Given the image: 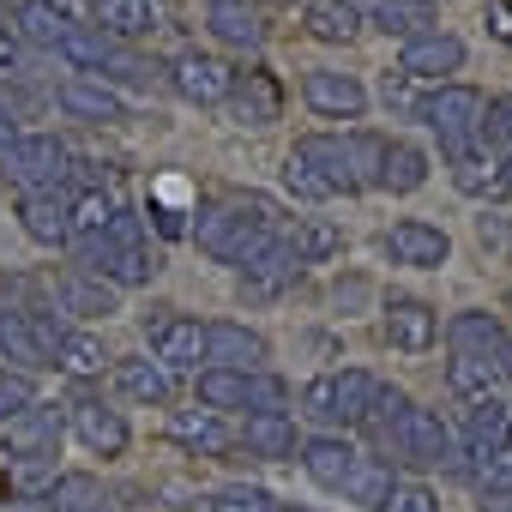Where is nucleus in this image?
<instances>
[{"label": "nucleus", "instance_id": "nucleus-35", "mask_svg": "<svg viewBox=\"0 0 512 512\" xmlns=\"http://www.w3.org/2000/svg\"><path fill=\"white\" fill-rule=\"evenodd\" d=\"M43 506H49V512H103L109 494H103V482H97L91 470H61V476L43 488Z\"/></svg>", "mask_w": 512, "mask_h": 512}, {"label": "nucleus", "instance_id": "nucleus-21", "mask_svg": "<svg viewBox=\"0 0 512 512\" xmlns=\"http://www.w3.org/2000/svg\"><path fill=\"white\" fill-rule=\"evenodd\" d=\"M302 272H308V266L296 260V253L284 247V235H278V241L260 253V260L241 266V296H253V302H278L290 284H302Z\"/></svg>", "mask_w": 512, "mask_h": 512}, {"label": "nucleus", "instance_id": "nucleus-46", "mask_svg": "<svg viewBox=\"0 0 512 512\" xmlns=\"http://www.w3.org/2000/svg\"><path fill=\"white\" fill-rule=\"evenodd\" d=\"M284 187H290L296 199H308V205H326V199H332V193L320 187V175H314V169H302L296 157H284Z\"/></svg>", "mask_w": 512, "mask_h": 512}, {"label": "nucleus", "instance_id": "nucleus-54", "mask_svg": "<svg viewBox=\"0 0 512 512\" xmlns=\"http://www.w3.org/2000/svg\"><path fill=\"white\" fill-rule=\"evenodd\" d=\"M494 374H500V380H512V338L494 350Z\"/></svg>", "mask_w": 512, "mask_h": 512}, {"label": "nucleus", "instance_id": "nucleus-9", "mask_svg": "<svg viewBox=\"0 0 512 512\" xmlns=\"http://www.w3.org/2000/svg\"><path fill=\"white\" fill-rule=\"evenodd\" d=\"M380 253L392 266H410V272H440L452 260V235L428 217H398L392 229H380Z\"/></svg>", "mask_w": 512, "mask_h": 512}, {"label": "nucleus", "instance_id": "nucleus-37", "mask_svg": "<svg viewBox=\"0 0 512 512\" xmlns=\"http://www.w3.org/2000/svg\"><path fill=\"white\" fill-rule=\"evenodd\" d=\"M392 488H398V476H392V464H386V458H356V470L344 476V488H338V494H344L350 506H362V512H380Z\"/></svg>", "mask_w": 512, "mask_h": 512}, {"label": "nucleus", "instance_id": "nucleus-49", "mask_svg": "<svg viewBox=\"0 0 512 512\" xmlns=\"http://www.w3.org/2000/svg\"><path fill=\"white\" fill-rule=\"evenodd\" d=\"M145 217H151V223H157V235H169V241H181V235L193 229V223H187V211H181V205H169V199H151V205H145Z\"/></svg>", "mask_w": 512, "mask_h": 512}, {"label": "nucleus", "instance_id": "nucleus-34", "mask_svg": "<svg viewBox=\"0 0 512 512\" xmlns=\"http://www.w3.org/2000/svg\"><path fill=\"white\" fill-rule=\"evenodd\" d=\"M13 31L25 37V49H43V55H55V49L67 43L73 19H67V13H55V7H43V0H25V7H13Z\"/></svg>", "mask_w": 512, "mask_h": 512}, {"label": "nucleus", "instance_id": "nucleus-7", "mask_svg": "<svg viewBox=\"0 0 512 512\" xmlns=\"http://www.w3.org/2000/svg\"><path fill=\"white\" fill-rule=\"evenodd\" d=\"M139 332L151 344V362H163L169 374H199V362H205V320L175 314V308L157 302V308L139 314Z\"/></svg>", "mask_w": 512, "mask_h": 512}, {"label": "nucleus", "instance_id": "nucleus-15", "mask_svg": "<svg viewBox=\"0 0 512 512\" xmlns=\"http://www.w3.org/2000/svg\"><path fill=\"white\" fill-rule=\"evenodd\" d=\"M398 464L440 470V464H464V458H458V440H452V428H446L434 410L410 404V416H404V428H398Z\"/></svg>", "mask_w": 512, "mask_h": 512}, {"label": "nucleus", "instance_id": "nucleus-32", "mask_svg": "<svg viewBox=\"0 0 512 512\" xmlns=\"http://www.w3.org/2000/svg\"><path fill=\"white\" fill-rule=\"evenodd\" d=\"M205 31L223 43V49H260L266 43V13L260 7H205Z\"/></svg>", "mask_w": 512, "mask_h": 512}, {"label": "nucleus", "instance_id": "nucleus-11", "mask_svg": "<svg viewBox=\"0 0 512 512\" xmlns=\"http://www.w3.org/2000/svg\"><path fill=\"white\" fill-rule=\"evenodd\" d=\"M229 79H235V67L217 61V55H205V49H181V55L169 61V91H175L181 103H193V109H223Z\"/></svg>", "mask_w": 512, "mask_h": 512}, {"label": "nucleus", "instance_id": "nucleus-17", "mask_svg": "<svg viewBox=\"0 0 512 512\" xmlns=\"http://www.w3.org/2000/svg\"><path fill=\"white\" fill-rule=\"evenodd\" d=\"M19 229H25L37 247H67V241H73V187L19 193Z\"/></svg>", "mask_w": 512, "mask_h": 512}, {"label": "nucleus", "instance_id": "nucleus-51", "mask_svg": "<svg viewBox=\"0 0 512 512\" xmlns=\"http://www.w3.org/2000/svg\"><path fill=\"white\" fill-rule=\"evenodd\" d=\"M476 512H512V488H482Z\"/></svg>", "mask_w": 512, "mask_h": 512}, {"label": "nucleus", "instance_id": "nucleus-23", "mask_svg": "<svg viewBox=\"0 0 512 512\" xmlns=\"http://www.w3.org/2000/svg\"><path fill=\"white\" fill-rule=\"evenodd\" d=\"M55 103H61V115H73V121H91V127H109V121H121L127 115V103H121V91L115 85H103V79H61V91H55Z\"/></svg>", "mask_w": 512, "mask_h": 512}, {"label": "nucleus", "instance_id": "nucleus-1", "mask_svg": "<svg viewBox=\"0 0 512 512\" xmlns=\"http://www.w3.org/2000/svg\"><path fill=\"white\" fill-rule=\"evenodd\" d=\"M187 235L199 241V253H211V260L241 272L247 260H260V253L278 241V205L272 199H229V205L199 211V223Z\"/></svg>", "mask_w": 512, "mask_h": 512}, {"label": "nucleus", "instance_id": "nucleus-10", "mask_svg": "<svg viewBox=\"0 0 512 512\" xmlns=\"http://www.w3.org/2000/svg\"><path fill=\"white\" fill-rule=\"evenodd\" d=\"M7 428V458L31 464V458H55L61 452V434H67V410L49 404V398H31L13 422H0Z\"/></svg>", "mask_w": 512, "mask_h": 512}, {"label": "nucleus", "instance_id": "nucleus-38", "mask_svg": "<svg viewBox=\"0 0 512 512\" xmlns=\"http://www.w3.org/2000/svg\"><path fill=\"white\" fill-rule=\"evenodd\" d=\"M302 31L314 43H356L362 37V19L344 7V0H308V7H302Z\"/></svg>", "mask_w": 512, "mask_h": 512}, {"label": "nucleus", "instance_id": "nucleus-47", "mask_svg": "<svg viewBox=\"0 0 512 512\" xmlns=\"http://www.w3.org/2000/svg\"><path fill=\"white\" fill-rule=\"evenodd\" d=\"M25 61H31L25 37L13 31V19H0V79H7V73H25Z\"/></svg>", "mask_w": 512, "mask_h": 512}, {"label": "nucleus", "instance_id": "nucleus-30", "mask_svg": "<svg viewBox=\"0 0 512 512\" xmlns=\"http://www.w3.org/2000/svg\"><path fill=\"white\" fill-rule=\"evenodd\" d=\"M49 368L73 374V380H97L103 368H115V356L103 350V338H97L91 326H67L61 344H55V356H49Z\"/></svg>", "mask_w": 512, "mask_h": 512}, {"label": "nucleus", "instance_id": "nucleus-57", "mask_svg": "<svg viewBox=\"0 0 512 512\" xmlns=\"http://www.w3.org/2000/svg\"><path fill=\"white\" fill-rule=\"evenodd\" d=\"M145 7H157V13H163V7H175V0H145Z\"/></svg>", "mask_w": 512, "mask_h": 512}, {"label": "nucleus", "instance_id": "nucleus-3", "mask_svg": "<svg viewBox=\"0 0 512 512\" xmlns=\"http://www.w3.org/2000/svg\"><path fill=\"white\" fill-rule=\"evenodd\" d=\"M79 247H85V266H91L103 284H115V290H145V284L163 272L157 247H145V229H139L133 211H115L109 229L91 235V241H79Z\"/></svg>", "mask_w": 512, "mask_h": 512}, {"label": "nucleus", "instance_id": "nucleus-16", "mask_svg": "<svg viewBox=\"0 0 512 512\" xmlns=\"http://www.w3.org/2000/svg\"><path fill=\"white\" fill-rule=\"evenodd\" d=\"M266 362H272L266 332H253L241 320H205V368H241V374H253V368H266Z\"/></svg>", "mask_w": 512, "mask_h": 512}, {"label": "nucleus", "instance_id": "nucleus-26", "mask_svg": "<svg viewBox=\"0 0 512 512\" xmlns=\"http://www.w3.org/2000/svg\"><path fill=\"white\" fill-rule=\"evenodd\" d=\"M500 344H506V326H500V314H488V308H464V314L446 320V350H452V356L494 362Z\"/></svg>", "mask_w": 512, "mask_h": 512}, {"label": "nucleus", "instance_id": "nucleus-2", "mask_svg": "<svg viewBox=\"0 0 512 512\" xmlns=\"http://www.w3.org/2000/svg\"><path fill=\"white\" fill-rule=\"evenodd\" d=\"M380 145H386V133H356V127H350V133H302V139L290 145V157H296L302 169H314L332 199H356V193L374 187Z\"/></svg>", "mask_w": 512, "mask_h": 512}, {"label": "nucleus", "instance_id": "nucleus-33", "mask_svg": "<svg viewBox=\"0 0 512 512\" xmlns=\"http://www.w3.org/2000/svg\"><path fill=\"white\" fill-rule=\"evenodd\" d=\"M253 458H296L302 452V434H296V416H247V428L235 434Z\"/></svg>", "mask_w": 512, "mask_h": 512}, {"label": "nucleus", "instance_id": "nucleus-20", "mask_svg": "<svg viewBox=\"0 0 512 512\" xmlns=\"http://www.w3.org/2000/svg\"><path fill=\"white\" fill-rule=\"evenodd\" d=\"M67 422H73V434H79L97 458H121V452H127V422H121V410H109L103 398L79 392V398L67 404Z\"/></svg>", "mask_w": 512, "mask_h": 512}, {"label": "nucleus", "instance_id": "nucleus-56", "mask_svg": "<svg viewBox=\"0 0 512 512\" xmlns=\"http://www.w3.org/2000/svg\"><path fill=\"white\" fill-rule=\"evenodd\" d=\"M500 181H506V193H512V163H500Z\"/></svg>", "mask_w": 512, "mask_h": 512}, {"label": "nucleus", "instance_id": "nucleus-4", "mask_svg": "<svg viewBox=\"0 0 512 512\" xmlns=\"http://www.w3.org/2000/svg\"><path fill=\"white\" fill-rule=\"evenodd\" d=\"M458 440H464L458 458H470V476L482 488H512V404H500V398L464 404Z\"/></svg>", "mask_w": 512, "mask_h": 512}, {"label": "nucleus", "instance_id": "nucleus-8", "mask_svg": "<svg viewBox=\"0 0 512 512\" xmlns=\"http://www.w3.org/2000/svg\"><path fill=\"white\" fill-rule=\"evenodd\" d=\"M0 175H7L19 193L67 187V181H73V151H67L55 133H19V145L0 157Z\"/></svg>", "mask_w": 512, "mask_h": 512}, {"label": "nucleus", "instance_id": "nucleus-44", "mask_svg": "<svg viewBox=\"0 0 512 512\" xmlns=\"http://www.w3.org/2000/svg\"><path fill=\"white\" fill-rule=\"evenodd\" d=\"M0 356L19 362V368H49V356H43V350H37V338L25 332L19 308H0Z\"/></svg>", "mask_w": 512, "mask_h": 512}, {"label": "nucleus", "instance_id": "nucleus-40", "mask_svg": "<svg viewBox=\"0 0 512 512\" xmlns=\"http://www.w3.org/2000/svg\"><path fill=\"white\" fill-rule=\"evenodd\" d=\"M446 175H452V187L464 193V199H506V181H500V163L488 157V151H476V157H464V163H446Z\"/></svg>", "mask_w": 512, "mask_h": 512}, {"label": "nucleus", "instance_id": "nucleus-25", "mask_svg": "<svg viewBox=\"0 0 512 512\" xmlns=\"http://www.w3.org/2000/svg\"><path fill=\"white\" fill-rule=\"evenodd\" d=\"M115 386H121V398H133V404H145V410H163L169 398H175V374L163 368V362H151V356H115Z\"/></svg>", "mask_w": 512, "mask_h": 512}, {"label": "nucleus", "instance_id": "nucleus-52", "mask_svg": "<svg viewBox=\"0 0 512 512\" xmlns=\"http://www.w3.org/2000/svg\"><path fill=\"white\" fill-rule=\"evenodd\" d=\"M13 145H19V127H13V115H7V109H0V157H7Z\"/></svg>", "mask_w": 512, "mask_h": 512}, {"label": "nucleus", "instance_id": "nucleus-31", "mask_svg": "<svg viewBox=\"0 0 512 512\" xmlns=\"http://www.w3.org/2000/svg\"><path fill=\"white\" fill-rule=\"evenodd\" d=\"M284 247L296 253L302 266H332L338 253H344V229H338L332 217H296V223L284 229Z\"/></svg>", "mask_w": 512, "mask_h": 512}, {"label": "nucleus", "instance_id": "nucleus-45", "mask_svg": "<svg viewBox=\"0 0 512 512\" xmlns=\"http://www.w3.org/2000/svg\"><path fill=\"white\" fill-rule=\"evenodd\" d=\"M380 512H440V500H434V488H422V482H398Z\"/></svg>", "mask_w": 512, "mask_h": 512}, {"label": "nucleus", "instance_id": "nucleus-28", "mask_svg": "<svg viewBox=\"0 0 512 512\" xmlns=\"http://www.w3.org/2000/svg\"><path fill=\"white\" fill-rule=\"evenodd\" d=\"M296 458H302L308 482H320V488H332V494H338V488H344V476L356 470V458H362V452H356L344 434H314V440H302V452H296Z\"/></svg>", "mask_w": 512, "mask_h": 512}, {"label": "nucleus", "instance_id": "nucleus-29", "mask_svg": "<svg viewBox=\"0 0 512 512\" xmlns=\"http://www.w3.org/2000/svg\"><path fill=\"white\" fill-rule=\"evenodd\" d=\"M362 25H374V31L398 37V43H416V37L440 31V13H434V0H374Z\"/></svg>", "mask_w": 512, "mask_h": 512}, {"label": "nucleus", "instance_id": "nucleus-50", "mask_svg": "<svg viewBox=\"0 0 512 512\" xmlns=\"http://www.w3.org/2000/svg\"><path fill=\"white\" fill-rule=\"evenodd\" d=\"M482 25H488V37H494V43H506V49H512V0H488Z\"/></svg>", "mask_w": 512, "mask_h": 512}, {"label": "nucleus", "instance_id": "nucleus-13", "mask_svg": "<svg viewBox=\"0 0 512 512\" xmlns=\"http://www.w3.org/2000/svg\"><path fill=\"white\" fill-rule=\"evenodd\" d=\"M223 109L235 115V127H272V121H284V85H278V73L272 67H241L229 79Z\"/></svg>", "mask_w": 512, "mask_h": 512}, {"label": "nucleus", "instance_id": "nucleus-43", "mask_svg": "<svg viewBox=\"0 0 512 512\" xmlns=\"http://www.w3.org/2000/svg\"><path fill=\"white\" fill-rule=\"evenodd\" d=\"M476 145H482L494 163H512V97H488L482 127H476Z\"/></svg>", "mask_w": 512, "mask_h": 512}, {"label": "nucleus", "instance_id": "nucleus-53", "mask_svg": "<svg viewBox=\"0 0 512 512\" xmlns=\"http://www.w3.org/2000/svg\"><path fill=\"white\" fill-rule=\"evenodd\" d=\"M187 512H229V506H223V494H199V500H187Z\"/></svg>", "mask_w": 512, "mask_h": 512}, {"label": "nucleus", "instance_id": "nucleus-24", "mask_svg": "<svg viewBox=\"0 0 512 512\" xmlns=\"http://www.w3.org/2000/svg\"><path fill=\"white\" fill-rule=\"evenodd\" d=\"M169 440L187 446V452H199V458H229V452L241 446L235 428H229L217 410H175V416H169Z\"/></svg>", "mask_w": 512, "mask_h": 512}, {"label": "nucleus", "instance_id": "nucleus-14", "mask_svg": "<svg viewBox=\"0 0 512 512\" xmlns=\"http://www.w3.org/2000/svg\"><path fill=\"white\" fill-rule=\"evenodd\" d=\"M302 103H308L320 121H362V115H368V85H362L356 73L314 67V73H302Z\"/></svg>", "mask_w": 512, "mask_h": 512}, {"label": "nucleus", "instance_id": "nucleus-36", "mask_svg": "<svg viewBox=\"0 0 512 512\" xmlns=\"http://www.w3.org/2000/svg\"><path fill=\"white\" fill-rule=\"evenodd\" d=\"M404 416H410V392H398V386H386V380H380V392H374V404H368L362 428L374 434V446H380V452H392V458H398V428H404Z\"/></svg>", "mask_w": 512, "mask_h": 512}, {"label": "nucleus", "instance_id": "nucleus-27", "mask_svg": "<svg viewBox=\"0 0 512 512\" xmlns=\"http://www.w3.org/2000/svg\"><path fill=\"white\" fill-rule=\"evenodd\" d=\"M91 31L133 49L157 31V7H145V0H91Z\"/></svg>", "mask_w": 512, "mask_h": 512}, {"label": "nucleus", "instance_id": "nucleus-55", "mask_svg": "<svg viewBox=\"0 0 512 512\" xmlns=\"http://www.w3.org/2000/svg\"><path fill=\"white\" fill-rule=\"evenodd\" d=\"M205 7H260V0H205Z\"/></svg>", "mask_w": 512, "mask_h": 512}, {"label": "nucleus", "instance_id": "nucleus-41", "mask_svg": "<svg viewBox=\"0 0 512 512\" xmlns=\"http://www.w3.org/2000/svg\"><path fill=\"white\" fill-rule=\"evenodd\" d=\"M121 205H115V193H103V187H73V241H91V235H103L109 229V217H115Z\"/></svg>", "mask_w": 512, "mask_h": 512}, {"label": "nucleus", "instance_id": "nucleus-42", "mask_svg": "<svg viewBox=\"0 0 512 512\" xmlns=\"http://www.w3.org/2000/svg\"><path fill=\"white\" fill-rule=\"evenodd\" d=\"M446 386H452L464 404H476V398H494L500 374H494V362H476V356H452V362H446Z\"/></svg>", "mask_w": 512, "mask_h": 512}, {"label": "nucleus", "instance_id": "nucleus-18", "mask_svg": "<svg viewBox=\"0 0 512 512\" xmlns=\"http://www.w3.org/2000/svg\"><path fill=\"white\" fill-rule=\"evenodd\" d=\"M380 332H386L392 350L428 356V350L440 344V314H434L428 302H416V296H392V302L380 308Z\"/></svg>", "mask_w": 512, "mask_h": 512}, {"label": "nucleus", "instance_id": "nucleus-5", "mask_svg": "<svg viewBox=\"0 0 512 512\" xmlns=\"http://www.w3.org/2000/svg\"><path fill=\"white\" fill-rule=\"evenodd\" d=\"M482 109H488V97L476 91V85H434L422 103H416V121L440 139V157L446 163H464V157H476L482 145H476V127H482Z\"/></svg>", "mask_w": 512, "mask_h": 512}, {"label": "nucleus", "instance_id": "nucleus-22", "mask_svg": "<svg viewBox=\"0 0 512 512\" xmlns=\"http://www.w3.org/2000/svg\"><path fill=\"white\" fill-rule=\"evenodd\" d=\"M428 169H434V157H428L416 139H398V133H392V139L380 145V163H374V187L404 199V193L428 187Z\"/></svg>", "mask_w": 512, "mask_h": 512}, {"label": "nucleus", "instance_id": "nucleus-12", "mask_svg": "<svg viewBox=\"0 0 512 512\" xmlns=\"http://www.w3.org/2000/svg\"><path fill=\"white\" fill-rule=\"evenodd\" d=\"M464 61H470V49L452 31H428V37L398 49V73L410 85H452V73H464Z\"/></svg>", "mask_w": 512, "mask_h": 512}, {"label": "nucleus", "instance_id": "nucleus-6", "mask_svg": "<svg viewBox=\"0 0 512 512\" xmlns=\"http://www.w3.org/2000/svg\"><path fill=\"white\" fill-rule=\"evenodd\" d=\"M380 380L368 368H332V374H314L302 386V416L320 422V428H356L374 404Z\"/></svg>", "mask_w": 512, "mask_h": 512}, {"label": "nucleus", "instance_id": "nucleus-58", "mask_svg": "<svg viewBox=\"0 0 512 512\" xmlns=\"http://www.w3.org/2000/svg\"><path fill=\"white\" fill-rule=\"evenodd\" d=\"M500 308H506V314H512V290H506V296H500Z\"/></svg>", "mask_w": 512, "mask_h": 512}, {"label": "nucleus", "instance_id": "nucleus-48", "mask_svg": "<svg viewBox=\"0 0 512 512\" xmlns=\"http://www.w3.org/2000/svg\"><path fill=\"white\" fill-rule=\"evenodd\" d=\"M31 398H37V392H31V380H25V374H0V422H13Z\"/></svg>", "mask_w": 512, "mask_h": 512}, {"label": "nucleus", "instance_id": "nucleus-19", "mask_svg": "<svg viewBox=\"0 0 512 512\" xmlns=\"http://www.w3.org/2000/svg\"><path fill=\"white\" fill-rule=\"evenodd\" d=\"M55 302H61V314H73L79 326H97V320H115V314H121V290L103 284L97 272H61V278H55Z\"/></svg>", "mask_w": 512, "mask_h": 512}, {"label": "nucleus", "instance_id": "nucleus-39", "mask_svg": "<svg viewBox=\"0 0 512 512\" xmlns=\"http://www.w3.org/2000/svg\"><path fill=\"white\" fill-rule=\"evenodd\" d=\"M193 392H199V410H247V374L241 368H199L193 374Z\"/></svg>", "mask_w": 512, "mask_h": 512}]
</instances>
